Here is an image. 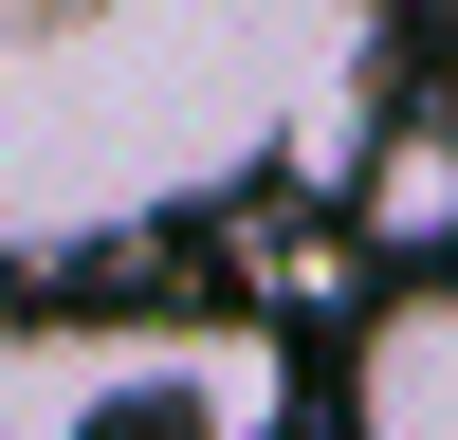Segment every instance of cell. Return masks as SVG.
<instances>
[{
    "instance_id": "3",
    "label": "cell",
    "mask_w": 458,
    "mask_h": 440,
    "mask_svg": "<svg viewBox=\"0 0 458 440\" xmlns=\"http://www.w3.org/2000/svg\"><path fill=\"white\" fill-rule=\"evenodd\" d=\"M349 422L367 440H458V275H403L349 330Z\"/></svg>"
},
{
    "instance_id": "1",
    "label": "cell",
    "mask_w": 458,
    "mask_h": 440,
    "mask_svg": "<svg viewBox=\"0 0 458 440\" xmlns=\"http://www.w3.org/2000/svg\"><path fill=\"white\" fill-rule=\"evenodd\" d=\"M367 0H0V275L367 165Z\"/></svg>"
},
{
    "instance_id": "2",
    "label": "cell",
    "mask_w": 458,
    "mask_h": 440,
    "mask_svg": "<svg viewBox=\"0 0 458 440\" xmlns=\"http://www.w3.org/2000/svg\"><path fill=\"white\" fill-rule=\"evenodd\" d=\"M110 422L257 440L293 422V349L257 312H55L37 275H0V440H110Z\"/></svg>"
},
{
    "instance_id": "4",
    "label": "cell",
    "mask_w": 458,
    "mask_h": 440,
    "mask_svg": "<svg viewBox=\"0 0 458 440\" xmlns=\"http://www.w3.org/2000/svg\"><path fill=\"white\" fill-rule=\"evenodd\" d=\"M367 239L386 257L458 239V110H386V129H367Z\"/></svg>"
}]
</instances>
